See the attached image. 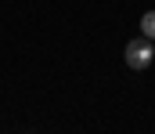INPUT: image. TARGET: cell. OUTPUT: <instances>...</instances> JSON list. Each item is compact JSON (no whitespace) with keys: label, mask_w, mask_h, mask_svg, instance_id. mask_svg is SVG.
<instances>
[{"label":"cell","mask_w":155,"mask_h":134,"mask_svg":"<svg viewBox=\"0 0 155 134\" xmlns=\"http://www.w3.org/2000/svg\"><path fill=\"white\" fill-rule=\"evenodd\" d=\"M141 33H144L148 40H155V11H144V18H141Z\"/></svg>","instance_id":"2"},{"label":"cell","mask_w":155,"mask_h":134,"mask_svg":"<svg viewBox=\"0 0 155 134\" xmlns=\"http://www.w3.org/2000/svg\"><path fill=\"white\" fill-rule=\"evenodd\" d=\"M123 58H126V65L130 69H137V73H144L148 65H152V58H155V44L141 33L137 40H130L126 44V51H123Z\"/></svg>","instance_id":"1"}]
</instances>
